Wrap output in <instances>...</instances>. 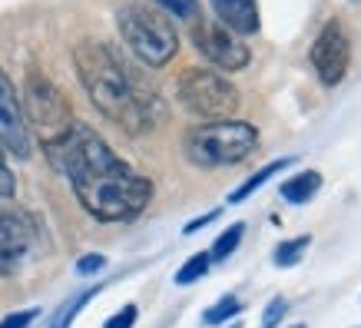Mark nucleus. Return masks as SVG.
Segmentation results:
<instances>
[{"mask_svg": "<svg viewBox=\"0 0 361 328\" xmlns=\"http://www.w3.org/2000/svg\"><path fill=\"white\" fill-rule=\"evenodd\" d=\"M312 66L325 87H338L351 66V37L338 20H331L312 44Z\"/></svg>", "mask_w": 361, "mask_h": 328, "instance_id": "6e6552de", "label": "nucleus"}, {"mask_svg": "<svg viewBox=\"0 0 361 328\" xmlns=\"http://www.w3.org/2000/svg\"><path fill=\"white\" fill-rule=\"evenodd\" d=\"M285 312H288L285 298H272V302H269V308H265V315H262V328H275L285 318Z\"/></svg>", "mask_w": 361, "mask_h": 328, "instance_id": "4be33fe9", "label": "nucleus"}, {"mask_svg": "<svg viewBox=\"0 0 361 328\" xmlns=\"http://www.w3.org/2000/svg\"><path fill=\"white\" fill-rule=\"evenodd\" d=\"M292 328H305V325H292Z\"/></svg>", "mask_w": 361, "mask_h": 328, "instance_id": "a878e982", "label": "nucleus"}, {"mask_svg": "<svg viewBox=\"0 0 361 328\" xmlns=\"http://www.w3.org/2000/svg\"><path fill=\"white\" fill-rule=\"evenodd\" d=\"M116 27L126 47L153 70L166 66L179 50L176 27L169 23V17H163V11L142 7V4H123L116 11Z\"/></svg>", "mask_w": 361, "mask_h": 328, "instance_id": "20e7f679", "label": "nucleus"}, {"mask_svg": "<svg viewBox=\"0 0 361 328\" xmlns=\"http://www.w3.org/2000/svg\"><path fill=\"white\" fill-rule=\"evenodd\" d=\"M288 166H292V159H288V156H282V159H272V163L262 166L259 173H252L249 179H245V183H242V186L229 196V202H232V206H235V202H245V199H249L252 193H259V189H262L275 173H282V169H288Z\"/></svg>", "mask_w": 361, "mask_h": 328, "instance_id": "ddd939ff", "label": "nucleus"}, {"mask_svg": "<svg viewBox=\"0 0 361 328\" xmlns=\"http://www.w3.org/2000/svg\"><path fill=\"white\" fill-rule=\"evenodd\" d=\"M166 13H173V17H183V20H196L202 17L199 13V0H156Z\"/></svg>", "mask_w": 361, "mask_h": 328, "instance_id": "6ab92c4d", "label": "nucleus"}, {"mask_svg": "<svg viewBox=\"0 0 361 328\" xmlns=\"http://www.w3.org/2000/svg\"><path fill=\"white\" fill-rule=\"evenodd\" d=\"M209 4L216 11V20L226 23L239 37H252V33H259V27H262L255 0H209Z\"/></svg>", "mask_w": 361, "mask_h": 328, "instance_id": "9b49d317", "label": "nucleus"}, {"mask_svg": "<svg viewBox=\"0 0 361 328\" xmlns=\"http://www.w3.org/2000/svg\"><path fill=\"white\" fill-rule=\"evenodd\" d=\"M176 99L183 107L206 123L232 120V113L239 109V90L232 87L226 73L219 70H202V66H189L186 73L176 80Z\"/></svg>", "mask_w": 361, "mask_h": 328, "instance_id": "39448f33", "label": "nucleus"}, {"mask_svg": "<svg viewBox=\"0 0 361 328\" xmlns=\"http://www.w3.org/2000/svg\"><path fill=\"white\" fill-rule=\"evenodd\" d=\"M318 189H322V173L308 169V173H298V176H292V179H285L279 193H282L285 202H292V206H302V202H308V199L315 196Z\"/></svg>", "mask_w": 361, "mask_h": 328, "instance_id": "f8f14e48", "label": "nucleus"}, {"mask_svg": "<svg viewBox=\"0 0 361 328\" xmlns=\"http://www.w3.org/2000/svg\"><path fill=\"white\" fill-rule=\"evenodd\" d=\"M33 222L20 209L0 206V275H13L30 255Z\"/></svg>", "mask_w": 361, "mask_h": 328, "instance_id": "1a4fd4ad", "label": "nucleus"}, {"mask_svg": "<svg viewBox=\"0 0 361 328\" xmlns=\"http://www.w3.org/2000/svg\"><path fill=\"white\" fill-rule=\"evenodd\" d=\"M97 292H99V288H90V292H83V296L70 298V302H66V305H63V308H60V312H56V315H54V322H50V328H70V325H73V318L80 315V308L87 305V302H90V298H93V296H97Z\"/></svg>", "mask_w": 361, "mask_h": 328, "instance_id": "a211bd4d", "label": "nucleus"}, {"mask_svg": "<svg viewBox=\"0 0 361 328\" xmlns=\"http://www.w3.org/2000/svg\"><path fill=\"white\" fill-rule=\"evenodd\" d=\"M216 219H219V212H206V216H199V219H192V222H186V236H192V232H199L202 229V226H209V222H216Z\"/></svg>", "mask_w": 361, "mask_h": 328, "instance_id": "393cba45", "label": "nucleus"}, {"mask_svg": "<svg viewBox=\"0 0 361 328\" xmlns=\"http://www.w3.org/2000/svg\"><path fill=\"white\" fill-rule=\"evenodd\" d=\"M242 312V302L235 296H226L219 298L212 308H206L202 312V325H222V322H229V318H235Z\"/></svg>", "mask_w": 361, "mask_h": 328, "instance_id": "f3484780", "label": "nucleus"}, {"mask_svg": "<svg viewBox=\"0 0 361 328\" xmlns=\"http://www.w3.org/2000/svg\"><path fill=\"white\" fill-rule=\"evenodd\" d=\"M308 242H312V236H295V239L288 242H279V249H275V265L279 269H292V265L302 262V255H305Z\"/></svg>", "mask_w": 361, "mask_h": 328, "instance_id": "2eb2a0df", "label": "nucleus"}, {"mask_svg": "<svg viewBox=\"0 0 361 328\" xmlns=\"http://www.w3.org/2000/svg\"><path fill=\"white\" fill-rule=\"evenodd\" d=\"M73 66L90 103L126 133H146L163 120V99L153 83L136 73L110 44L80 40L73 47Z\"/></svg>", "mask_w": 361, "mask_h": 328, "instance_id": "f03ea898", "label": "nucleus"}, {"mask_svg": "<svg viewBox=\"0 0 361 328\" xmlns=\"http://www.w3.org/2000/svg\"><path fill=\"white\" fill-rule=\"evenodd\" d=\"M56 173L70 179L80 206L99 222L136 219L153 199V183L113 153L106 140L83 123H73L56 142L44 146Z\"/></svg>", "mask_w": 361, "mask_h": 328, "instance_id": "f257e3e1", "label": "nucleus"}, {"mask_svg": "<svg viewBox=\"0 0 361 328\" xmlns=\"http://www.w3.org/2000/svg\"><path fill=\"white\" fill-rule=\"evenodd\" d=\"M17 196V179H13V169L7 163V150L0 146V199H13Z\"/></svg>", "mask_w": 361, "mask_h": 328, "instance_id": "aec40b11", "label": "nucleus"}, {"mask_svg": "<svg viewBox=\"0 0 361 328\" xmlns=\"http://www.w3.org/2000/svg\"><path fill=\"white\" fill-rule=\"evenodd\" d=\"M242 232H245V226H242V222H232L229 229H226V232L219 236V239L212 242V249H209V259H212V262H226L232 252L239 249Z\"/></svg>", "mask_w": 361, "mask_h": 328, "instance_id": "4468645a", "label": "nucleus"}, {"mask_svg": "<svg viewBox=\"0 0 361 328\" xmlns=\"http://www.w3.org/2000/svg\"><path fill=\"white\" fill-rule=\"evenodd\" d=\"M192 44L216 70H226V73L245 70L252 60L249 47L242 44L239 33H232L226 23L212 20V17H196L192 20Z\"/></svg>", "mask_w": 361, "mask_h": 328, "instance_id": "0eeeda50", "label": "nucleus"}, {"mask_svg": "<svg viewBox=\"0 0 361 328\" xmlns=\"http://www.w3.org/2000/svg\"><path fill=\"white\" fill-rule=\"evenodd\" d=\"M209 265H212L209 252H196V255H189L186 262H183V269L176 272V285H192V282H199V279L209 272Z\"/></svg>", "mask_w": 361, "mask_h": 328, "instance_id": "dca6fc26", "label": "nucleus"}, {"mask_svg": "<svg viewBox=\"0 0 361 328\" xmlns=\"http://www.w3.org/2000/svg\"><path fill=\"white\" fill-rule=\"evenodd\" d=\"M136 318H140V308H136V305H123L116 315L106 318V328H133V325H136Z\"/></svg>", "mask_w": 361, "mask_h": 328, "instance_id": "412c9836", "label": "nucleus"}, {"mask_svg": "<svg viewBox=\"0 0 361 328\" xmlns=\"http://www.w3.org/2000/svg\"><path fill=\"white\" fill-rule=\"evenodd\" d=\"M20 109H23L27 130L37 133L44 146L56 142L70 126H73V123H77L73 116H70V103H66V97L56 90L54 80L44 77L40 70H30V73H27Z\"/></svg>", "mask_w": 361, "mask_h": 328, "instance_id": "423d86ee", "label": "nucleus"}, {"mask_svg": "<svg viewBox=\"0 0 361 328\" xmlns=\"http://www.w3.org/2000/svg\"><path fill=\"white\" fill-rule=\"evenodd\" d=\"M232 328H242V325H232Z\"/></svg>", "mask_w": 361, "mask_h": 328, "instance_id": "bb28decb", "label": "nucleus"}, {"mask_svg": "<svg viewBox=\"0 0 361 328\" xmlns=\"http://www.w3.org/2000/svg\"><path fill=\"white\" fill-rule=\"evenodd\" d=\"M259 146V130L245 120H216L199 123L186 133L183 150L189 163L202 169H219V166H235L249 159Z\"/></svg>", "mask_w": 361, "mask_h": 328, "instance_id": "7ed1b4c3", "label": "nucleus"}, {"mask_svg": "<svg viewBox=\"0 0 361 328\" xmlns=\"http://www.w3.org/2000/svg\"><path fill=\"white\" fill-rule=\"evenodd\" d=\"M0 146L17 159L30 156V130L23 123L20 97H17V90H13L11 77L4 70H0Z\"/></svg>", "mask_w": 361, "mask_h": 328, "instance_id": "9d476101", "label": "nucleus"}, {"mask_svg": "<svg viewBox=\"0 0 361 328\" xmlns=\"http://www.w3.org/2000/svg\"><path fill=\"white\" fill-rule=\"evenodd\" d=\"M106 265V255H99V252H90V255H83L77 262V272L80 275H93V272H99Z\"/></svg>", "mask_w": 361, "mask_h": 328, "instance_id": "b1692460", "label": "nucleus"}, {"mask_svg": "<svg viewBox=\"0 0 361 328\" xmlns=\"http://www.w3.org/2000/svg\"><path fill=\"white\" fill-rule=\"evenodd\" d=\"M40 315V308H27V312H13V315H7L4 322H0V328H27L33 322V318Z\"/></svg>", "mask_w": 361, "mask_h": 328, "instance_id": "5701e85b", "label": "nucleus"}]
</instances>
